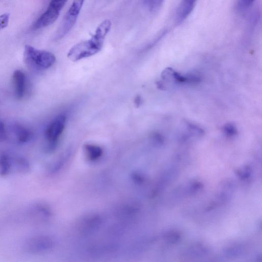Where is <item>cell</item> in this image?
<instances>
[{
    "label": "cell",
    "mask_w": 262,
    "mask_h": 262,
    "mask_svg": "<svg viewBox=\"0 0 262 262\" xmlns=\"http://www.w3.org/2000/svg\"><path fill=\"white\" fill-rule=\"evenodd\" d=\"M141 99L139 96H137L135 98V104L138 107L141 104Z\"/></svg>",
    "instance_id": "obj_19"
},
{
    "label": "cell",
    "mask_w": 262,
    "mask_h": 262,
    "mask_svg": "<svg viewBox=\"0 0 262 262\" xmlns=\"http://www.w3.org/2000/svg\"><path fill=\"white\" fill-rule=\"evenodd\" d=\"M84 149L86 157L92 161L99 159L103 152L100 147L93 144L85 145Z\"/></svg>",
    "instance_id": "obj_12"
},
{
    "label": "cell",
    "mask_w": 262,
    "mask_h": 262,
    "mask_svg": "<svg viewBox=\"0 0 262 262\" xmlns=\"http://www.w3.org/2000/svg\"><path fill=\"white\" fill-rule=\"evenodd\" d=\"M24 59L29 68L42 70L51 67L55 63L56 57L50 52L39 50L26 45L24 49Z\"/></svg>",
    "instance_id": "obj_2"
},
{
    "label": "cell",
    "mask_w": 262,
    "mask_h": 262,
    "mask_svg": "<svg viewBox=\"0 0 262 262\" xmlns=\"http://www.w3.org/2000/svg\"><path fill=\"white\" fill-rule=\"evenodd\" d=\"M7 138L6 129L4 124L0 120V141H3Z\"/></svg>",
    "instance_id": "obj_18"
},
{
    "label": "cell",
    "mask_w": 262,
    "mask_h": 262,
    "mask_svg": "<svg viewBox=\"0 0 262 262\" xmlns=\"http://www.w3.org/2000/svg\"><path fill=\"white\" fill-rule=\"evenodd\" d=\"M111 26L112 23L110 19L104 20L98 26L90 39L81 41L70 49L67 55L68 58L76 61L99 52L103 47L104 38Z\"/></svg>",
    "instance_id": "obj_1"
},
{
    "label": "cell",
    "mask_w": 262,
    "mask_h": 262,
    "mask_svg": "<svg viewBox=\"0 0 262 262\" xmlns=\"http://www.w3.org/2000/svg\"><path fill=\"white\" fill-rule=\"evenodd\" d=\"M6 129V135L12 136L14 141L18 143H25L32 138V133L28 128L18 124H13Z\"/></svg>",
    "instance_id": "obj_6"
},
{
    "label": "cell",
    "mask_w": 262,
    "mask_h": 262,
    "mask_svg": "<svg viewBox=\"0 0 262 262\" xmlns=\"http://www.w3.org/2000/svg\"><path fill=\"white\" fill-rule=\"evenodd\" d=\"M59 14V11L48 6L46 11L33 24V29L43 28L52 24L57 19Z\"/></svg>",
    "instance_id": "obj_7"
},
{
    "label": "cell",
    "mask_w": 262,
    "mask_h": 262,
    "mask_svg": "<svg viewBox=\"0 0 262 262\" xmlns=\"http://www.w3.org/2000/svg\"><path fill=\"white\" fill-rule=\"evenodd\" d=\"M9 19V14L8 13H4L0 16V30L7 27Z\"/></svg>",
    "instance_id": "obj_16"
},
{
    "label": "cell",
    "mask_w": 262,
    "mask_h": 262,
    "mask_svg": "<svg viewBox=\"0 0 262 262\" xmlns=\"http://www.w3.org/2000/svg\"><path fill=\"white\" fill-rule=\"evenodd\" d=\"M68 0H52L49 6L60 12Z\"/></svg>",
    "instance_id": "obj_14"
},
{
    "label": "cell",
    "mask_w": 262,
    "mask_h": 262,
    "mask_svg": "<svg viewBox=\"0 0 262 262\" xmlns=\"http://www.w3.org/2000/svg\"><path fill=\"white\" fill-rule=\"evenodd\" d=\"M255 0H239L238 6L240 9H245L252 5Z\"/></svg>",
    "instance_id": "obj_17"
},
{
    "label": "cell",
    "mask_w": 262,
    "mask_h": 262,
    "mask_svg": "<svg viewBox=\"0 0 262 262\" xmlns=\"http://www.w3.org/2000/svg\"><path fill=\"white\" fill-rule=\"evenodd\" d=\"M12 168L20 173L28 172L30 169V164L25 158L19 156H11Z\"/></svg>",
    "instance_id": "obj_10"
},
{
    "label": "cell",
    "mask_w": 262,
    "mask_h": 262,
    "mask_svg": "<svg viewBox=\"0 0 262 262\" xmlns=\"http://www.w3.org/2000/svg\"><path fill=\"white\" fill-rule=\"evenodd\" d=\"M54 242L50 236L39 235L27 239L23 245L25 252L31 254H39L51 250L54 246Z\"/></svg>",
    "instance_id": "obj_5"
},
{
    "label": "cell",
    "mask_w": 262,
    "mask_h": 262,
    "mask_svg": "<svg viewBox=\"0 0 262 262\" xmlns=\"http://www.w3.org/2000/svg\"><path fill=\"white\" fill-rule=\"evenodd\" d=\"M85 0H74L58 27L54 36L58 40L66 35L75 25Z\"/></svg>",
    "instance_id": "obj_3"
},
{
    "label": "cell",
    "mask_w": 262,
    "mask_h": 262,
    "mask_svg": "<svg viewBox=\"0 0 262 262\" xmlns=\"http://www.w3.org/2000/svg\"><path fill=\"white\" fill-rule=\"evenodd\" d=\"M13 81L15 96L17 99H21L26 90V78L24 73L19 70L14 71Z\"/></svg>",
    "instance_id": "obj_9"
},
{
    "label": "cell",
    "mask_w": 262,
    "mask_h": 262,
    "mask_svg": "<svg viewBox=\"0 0 262 262\" xmlns=\"http://www.w3.org/2000/svg\"><path fill=\"white\" fill-rule=\"evenodd\" d=\"M66 116L60 114L54 118L46 127L45 137L47 142L46 150L53 151L56 146L58 139L64 128Z\"/></svg>",
    "instance_id": "obj_4"
},
{
    "label": "cell",
    "mask_w": 262,
    "mask_h": 262,
    "mask_svg": "<svg viewBox=\"0 0 262 262\" xmlns=\"http://www.w3.org/2000/svg\"><path fill=\"white\" fill-rule=\"evenodd\" d=\"M12 169L11 156L7 154L0 155V176H8Z\"/></svg>",
    "instance_id": "obj_11"
},
{
    "label": "cell",
    "mask_w": 262,
    "mask_h": 262,
    "mask_svg": "<svg viewBox=\"0 0 262 262\" xmlns=\"http://www.w3.org/2000/svg\"><path fill=\"white\" fill-rule=\"evenodd\" d=\"M198 0H182L178 7L176 16L178 24L182 23L191 13Z\"/></svg>",
    "instance_id": "obj_8"
},
{
    "label": "cell",
    "mask_w": 262,
    "mask_h": 262,
    "mask_svg": "<svg viewBox=\"0 0 262 262\" xmlns=\"http://www.w3.org/2000/svg\"><path fill=\"white\" fill-rule=\"evenodd\" d=\"M164 0H145V4L150 11L158 10L163 4Z\"/></svg>",
    "instance_id": "obj_13"
},
{
    "label": "cell",
    "mask_w": 262,
    "mask_h": 262,
    "mask_svg": "<svg viewBox=\"0 0 262 262\" xmlns=\"http://www.w3.org/2000/svg\"><path fill=\"white\" fill-rule=\"evenodd\" d=\"M224 132L228 136H232L236 134V129L232 124L229 123L224 126Z\"/></svg>",
    "instance_id": "obj_15"
}]
</instances>
